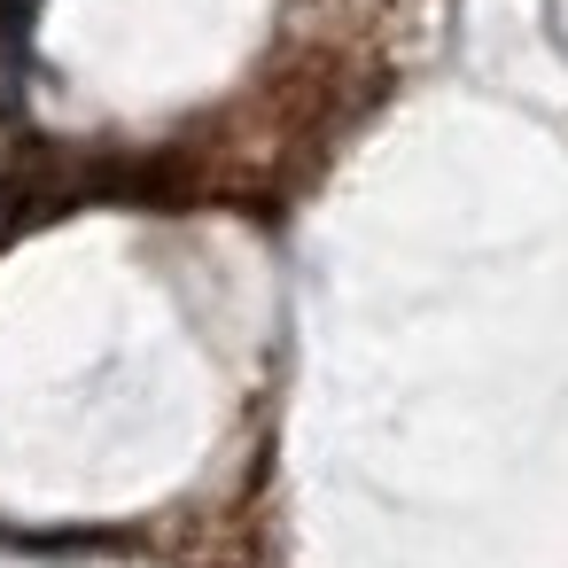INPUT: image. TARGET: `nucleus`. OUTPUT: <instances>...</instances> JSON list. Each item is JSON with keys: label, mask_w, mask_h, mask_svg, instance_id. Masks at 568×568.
I'll return each mask as SVG.
<instances>
[{"label": "nucleus", "mask_w": 568, "mask_h": 568, "mask_svg": "<svg viewBox=\"0 0 568 568\" xmlns=\"http://www.w3.org/2000/svg\"><path fill=\"white\" fill-rule=\"evenodd\" d=\"M32 32H40V0H0V71L24 79L32 63Z\"/></svg>", "instance_id": "1"}]
</instances>
